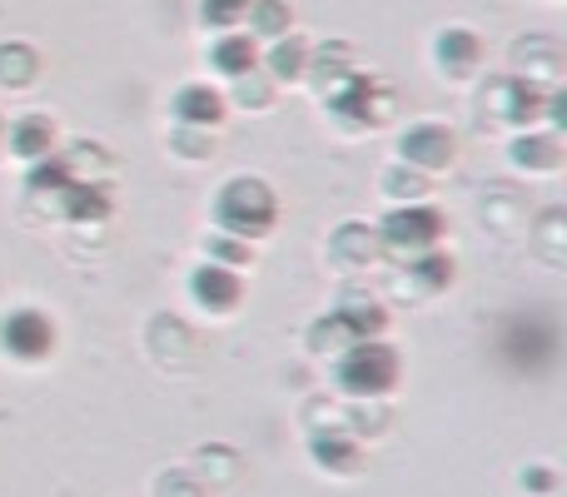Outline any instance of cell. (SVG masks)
<instances>
[{"instance_id": "cell-22", "label": "cell", "mask_w": 567, "mask_h": 497, "mask_svg": "<svg viewBox=\"0 0 567 497\" xmlns=\"http://www.w3.org/2000/svg\"><path fill=\"white\" fill-rule=\"evenodd\" d=\"M245 6L249 0H205V25H215V30L239 25V20H245Z\"/></svg>"}, {"instance_id": "cell-23", "label": "cell", "mask_w": 567, "mask_h": 497, "mask_svg": "<svg viewBox=\"0 0 567 497\" xmlns=\"http://www.w3.org/2000/svg\"><path fill=\"white\" fill-rule=\"evenodd\" d=\"M209 253H215L225 269H239V263H249V245H245V239H229V235L209 239Z\"/></svg>"}, {"instance_id": "cell-21", "label": "cell", "mask_w": 567, "mask_h": 497, "mask_svg": "<svg viewBox=\"0 0 567 497\" xmlns=\"http://www.w3.org/2000/svg\"><path fill=\"white\" fill-rule=\"evenodd\" d=\"M313 458L323 463V468H353V458H359V448L353 443H343V438H319L313 443Z\"/></svg>"}, {"instance_id": "cell-15", "label": "cell", "mask_w": 567, "mask_h": 497, "mask_svg": "<svg viewBox=\"0 0 567 497\" xmlns=\"http://www.w3.org/2000/svg\"><path fill=\"white\" fill-rule=\"evenodd\" d=\"M245 20H249V35H265V40H279L289 35V0H249L245 6Z\"/></svg>"}, {"instance_id": "cell-18", "label": "cell", "mask_w": 567, "mask_h": 497, "mask_svg": "<svg viewBox=\"0 0 567 497\" xmlns=\"http://www.w3.org/2000/svg\"><path fill=\"white\" fill-rule=\"evenodd\" d=\"M513 159L528 169H553L563 159V145H558V135H523L513 145Z\"/></svg>"}, {"instance_id": "cell-24", "label": "cell", "mask_w": 567, "mask_h": 497, "mask_svg": "<svg viewBox=\"0 0 567 497\" xmlns=\"http://www.w3.org/2000/svg\"><path fill=\"white\" fill-rule=\"evenodd\" d=\"M383 185H389L393 195H423V185H429V179L413 175V169H389V175H383Z\"/></svg>"}, {"instance_id": "cell-14", "label": "cell", "mask_w": 567, "mask_h": 497, "mask_svg": "<svg viewBox=\"0 0 567 497\" xmlns=\"http://www.w3.org/2000/svg\"><path fill=\"white\" fill-rule=\"evenodd\" d=\"M265 70L275 85H289V80H303L309 75V45L299 35H279L265 55Z\"/></svg>"}, {"instance_id": "cell-4", "label": "cell", "mask_w": 567, "mask_h": 497, "mask_svg": "<svg viewBox=\"0 0 567 497\" xmlns=\"http://www.w3.org/2000/svg\"><path fill=\"white\" fill-rule=\"evenodd\" d=\"M0 349L20 363H40L55 353V323L40 309H10L0 319Z\"/></svg>"}, {"instance_id": "cell-3", "label": "cell", "mask_w": 567, "mask_h": 497, "mask_svg": "<svg viewBox=\"0 0 567 497\" xmlns=\"http://www.w3.org/2000/svg\"><path fill=\"white\" fill-rule=\"evenodd\" d=\"M503 353H508L513 369L543 373L553 363V353H558V329H553L548 319H528V313H518V319L503 323Z\"/></svg>"}, {"instance_id": "cell-8", "label": "cell", "mask_w": 567, "mask_h": 497, "mask_svg": "<svg viewBox=\"0 0 567 497\" xmlns=\"http://www.w3.org/2000/svg\"><path fill=\"white\" fill-rule=\"evenodd\" d=\"M373 95H379V85L373 80H363V75H343L339 85L329 90V110L343 120V125H373L379 120V110H373Z\"/></svg>"}, {"instance_id": "cell-25", "label": "cell", "mask_w": 567, "mask_h": 497, "mask_svg": "<svg viewBox=\"0 0 567 497\" xmlns=\"http://www.w3.org/2000/svg\"><path fill=\"white\" fill-rule=\"evenodd\" d=\"M239 105H255V110H265V105H269V90L259 85V80H255V85H249V75H239Z\"/></svg>"}, {"instance_id": "cell-13", "label": "cell", "mask_w": 567, "mask_h": 497, "mask_svg": "<svg viewBox=\"0 0 567 497\" xmlns=\"http://www.w3.org/2000/svg\"><path fill=\"white\" fill-rule=\"evenodd\" d=\"M433 50H439V70H443V75H468V70L483 60L478 35H473V30H458V25L443 30Z\"/></svg>"}, {"instance_id": "cell-6", "label": "cell", "mask_w": 567, "mask_h": 497, "mask_svg": "<svg viewBox=\"0 0 567 497\" xmlns=\"http://www.w3.org/2000/svg\"><path fill=\"white\" fill-rule=\"evenodd\" d=\"M189 293H195L199 309L229 313V309H239V299H245V283H239V273L225 269V263H199V269L189 273Z\"/></svg>"}, {"instance_id": "cell-7", "label": "cell", "mask_w": 567, "mask_h": 497, "mask_svg": "<svg viewBox=\"0 0 567 497\" xmlns=\"http://www.w3.org/2000/svg\"><path fill=\"white\" fill-rule=\"evenodd\" d=\"M399 155L409 159V165H423V169H439L453 159V130L449 125H433V120H423V125H409L399 139Z\"/></svg>"}, {"instance_id": "cell-27", "label": "cell", "mask_w": 567, "mask_h": 497, "mask_svg": "<svg viewBox=\"0 0 567 497\" xmlns=\"http://www.w3.org/2000/svg\"><path fill=\"white\" fill-rule=\"evenodd\" d=\"M523 483H533V488H543V493H548V488H553V473L533 468V473H523Z\"/></svg>"}, {"instance_id": "cell-28", "label": "cell", "mask_w": 567, "mask_h": 497, "mask_svg": "<svg viewBox=\"0 0 567 497\" xmlns=\"http://www.w3.org/2000/svg\"><path fill=\"white\" fill-rule=\"evenodd\" d=\"M0 139H6V125H0Z\"/></svg>"}, {"instance_id": "cell-12", "label": "cell", "mask_w": 567, "mask_h": 497, "mask_svg": "<svg viewBox=\"0 0 567 497\" xmlns=\"http://www.w3.org/2000/svg\"><path fill=\"white\" fill-rule=\"evenodd\" d=\"M60 209H65V219H75V225H85V219H105L110 215V189L100 185V179H70V185L60 189Z\"/></svg>"}, {"instance_id": "cell-2", "label": "cell", "mask_w": 567, "mask_h": 497, "mask_svg": "<svg viewBox=\"0 0 567 497\" xmlns=\"http://www.w3.org/2000/svg\"><path fill=\"white\" fill-rule=\"evenodd\" d=\"M333 379H339V389L353 393V398H383V393L399 383V353L383 339H359L343 349Z\"/></svg>"}, {"instance_id": "cell-9", "label": "cell", "mask_w": 567, "mask_h": 497, "mask_svg": "<svg viewBox=\"0 0 567 497\" xmlns=\"http://www.w3.org/2000/svg\"><path fill=\"white\" fill-rule=\"evenodd\" d=\"M6 145H10V155H20L25 165L50 159L55 155V125H50V115H20L16 125H6Z\"/></svg>"}, {"instance_id": "cell-5", "label": "cell", "mask_w": 567, "mask_h": 497, "mask_svg": "<svg viewBox=\"0 0 567 497\" xmlns=\"http://www.w3.org/2000/svg\"><path fill=\"white\" fill-rule=\"evenodd\" d=\"M379 239L399 253H429L443 239V215L429 205H399L389 219H383Z\"/></svg>"}, {"instance_id": "cell-26", "label": "cell", "mask_w": 567, "mask_h": 497, "mask_svg": "<svg viewBox=\"0 0 567 497\" xmlns=\"http://www.w3.org/2000/svg\"><path fill=\"white\" fill-rule=\"evenodd\" d=\"M179 149H185V155H205V149H215V145H205V139H199V130H179Z\"/></svg>"}, {"instance_id": "cell-19", "label": "cell", "mask_w": 567, "mask_h": 497, "mask_svg": "<svg viewBox=\"0 0 567 497\" xmlns=\"http://www.w3.org/2000/svg\"><path fill=\"white\" fill-rule=\"evenodd\" d=\"M309 343L319 353H329V349H349V343H359V329H353L343 313H333V319H323V323H313V333H309Z\"/></svg>"}, {"instance_id": "cell-16", "label": "cell", "mask_w": 567, "mask_h": 497, "mask_svg": "<svg viewBox=\"0 0 567 497\" xmlns=\"http://www.w3.org/2000/svg\"><path fill=\"white\" fill-rule=\"evenodd\" d=\"M40 75V60H35V50L30 45H0V85H10V90H20V85H30V80Z\"/></svg>"}, {"instance_id": "cell-20", "label": "cell", "mask_w": 567, "mask_h": 497, "mask_svg": "<svg viewBox=\"0 0 567 497\" xmlns=\"http://www.w3.org/2000/svg\"><path fill=\"white\" fill-rule=\"evenodd\" d=\"M413 273H419L423 283H429V289H449L453 283V259L449 253H423V259H413Z\"/></svg>"}, {"instance_id": "cell-1", "label": "cell", "mask_w": 567, "mask_h": 497, "mask_svg": "<svg viewBox=\"0 0 567 497\" xmlns=\"http://www.w3.org/2000/svg\"><path fill=\"white\" fill-rule=\"evenodd\" d=\"M275 215H279L275 189H269L265 179H249V175L229 179L215 199V225L225 229L229 239H245V245L259 235H269V229H275Z\"/></svg>"}, {"instance_id": "cell-17", "label": "cell", "mask_w": 567, "mask_h": 497, "mask_svg": "<svg viewBox=\"0 0 567 497\" xmlns=\"http://www.w3.org/2000/svg\"><path fill=\"white\" fill-rule=\"evenodd\" d=\"M75 179V169H70V159H35L30 165V175H25V185H30V195H60V189Z\"/></svg>"}, {"instance_id": "cell-10", "label": "cell", "mask_w": 567, "mask_h": 497, "mask_svg": "<svg viewBox=\"0 0 567 497\" xmlns=\"http://www.w3.org/2000/svg\"><path fill=\"white\" fill-rule=\"evenodd\" d=\"M175 120L189 130H215L225 120V95L215 85H179L175 90Z\"/></svg>"}, {"instance_id": "cell-11", "label": "cell", "mask_w": 567, "mask_h": 497, "mask_svg": "<svg viewBox=\"0 0 567 497\" xmlns=\"http://www.w3.org/2000/svg\"><path fill=\"white\" fill-rule=\"evenodd\" d=\"M209 65L219 70V75H229V80H239V75H255L259 70V45H255V35H219L215 45H209Z\"/></svg>"}]
</instances>
